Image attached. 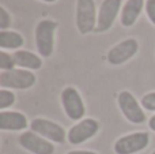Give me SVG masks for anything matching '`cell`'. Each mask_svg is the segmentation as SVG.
I'll list each match as a JSON object with an SVG mask.
<instances>
[{"mask_svg":"<svg viewBox=\"0 0 155 154\" xmlns=\"http://www.w3.org/2000/svg\"><path fill=\"white\" fill-rule=\"evenodd\" d=\"M11 25V16L4 7H0V29L7 30Z\"/></svg>","mask_w":155,"mask_h":154,"instance_id":"d6986e66","label":"cell"},{"mask_svg":"<svg viewBox=\"0 0 155 154\" xmlns=\"http://www.w3.org/2000/svg\"><path fill=\"white\" fill-rule=\"evenodd\" d=\"M146 12L148 15V19L155 25V0H147L146 2Z\"/></svg>","mask_w":155,"mask_h":154,"instance_id":"ffe728a7","label":"cell"},{"mask_svg":"<svg viewBox=\"0 0 155 154\" xmlns=\"http://www.w3.org/2000/svg\"><path fill=\"white\" fill-rule=\"evenodd\" d=\"M41 2H45V3H53V2H56V0H41Z\"/></svg>","mask_w":155,"mask_h":154,"instance_id":"603a6c76","label":"cell"},{"mask_svg":"<svg viewBox=\"0 0 155 154\" xmlns=\"http://www.w3.org/2000/svg\"><path fill=\"white\" fill-rule=\"evenodd\" d=\"M27 127V119L21 112H0V130L3 131H21Z\"/></svg>","mask_w":155,"mask_h":154,"instance_id":"7c38bea8","label":"cell"},{"mask_svg":"<svg viewBox=\"0 0 155 154\" xmlns=\"http://www.w3.org/2000/svg\"><path fill=\"white\" fill-rule=\"evenodd\" d=\"M97 12L94 0H78L76 2V27L80 34H87L97 27Z\"/></svg>","mask_w":155,"mask_h":154,"instance_id":"7a4b0ae2","label":"cell"},{"mask_svg":"<svg viewBox=\"0 0 155 154\" xmlns=\"http://www.w3.org/2000/svg\"><path fill=\"white\" fill-rule=\"evenodd\" d=\"M153 154H155V152H153Z\"/></svg>","mask_w":155,"mask_h":154,"instance_id":"cb8c5ba5","label":"cell"},{"mask_svg":"<svg viewBox=\"0 0 155 154\" xmlns=\"http://www.w3.org/2000/svg\"><path fill=\"white\" fill-rule=\"evenodd\" d=\"M150 135L147 132H134L121 136L114 143L116 154H135L148 146Z\"/></svg>","mask_w":155,"mask_h":154,"instance_id":"277c9868","label":"cell"},{"mask_svg":"<svg viewBox=\"0 0 155 154\" xmlns=\"http://www.w3.org/2000/svg\"><path fill=\"white\" fill-rule=\"evenodd\" d=\"M142 106L147 111H155V92L148 93L142 98Z\"/></svg>","mask_w":155,"mask_h":154,"instance_id":"ac0fdd59","label":"cell"},{"mask_svg":"<svg viewBox=\"0 0 155 154\" xmlns=\"http://www.w3.org/2000/svg\"><path fill=\"white\" fill-rule=\"evenodd\" d=\"M61 104L71 120H80L84 116V104L75 87H65L61 92Z\"/></svg>","mask_w":155,"mask_h":154,"instance_id":"52a82bcc","label":"cell"},{"mask_svg":"<svg viewBox=\"0 0 155 154\" xmlns=\"http://www.w3.org/2000/svg\"><path fill=\"white\" fill-rule=\"evenodd\" d=\"M15 60H14V56L8 55L5 51H2L0 52V68L3 71H10V70H14L15 67Z\"/></svg>","mask_w":155,"mask_h":154,"instance_id":"e0dca14e","label":"cell"},{"mask_svg":"<svg viewBox=\"0 0 155 154\" xmlns=\"http://www.w3.org/2000/svg\"><path fill=\"white\" fill-rule=\"evenodd\" d=\"M25 44V40L19 33L11 30H2L0 32V48L5 49H18Z\"/></svg>","mask_w":155,"mask_h":154,"instance_id":"9a60e30c","label":"cell"},{"mask_svg":"<svg viewBox=\"0 0 155 154\" xmlns=\"http://www.w3.org/2000/svg\"><path fill=\"white\" fill-rule=\"evenodd\" d=\"M15 64L21 68H27V70H40L42 67V60L40 56L34 55L29 51H16L12 55Z\"/></svg>","mask_w":155,"mask_h":154,"instance_id":"5bb4252c","label":"cell"},{"mask_svg":"<svg viewBox=\"0 0 155 154\" xmlns=\"http://www.w3.org/2000/svg\"><path fill=\"white\" fill-rule=\"evenodd\" d=\"M144 5V0H127V3L123 7V11H121V23H123V26H132L136 22V19L139 18Z\"/></svg>","mask_w":155,"mask_h":154,"instance_id":"4fadbf2b","label":"cell"},{"mask_svg":"<svg viewBox=\"0 0 155 154\" xmlns=\"http://www.w3.org/2000/svg\"><path fill=\"white\" fill-rule=\"evenodd\" d=\"M137 49H139V42L135 38H127L107 52V62L112 65H120L132 59L136 55Z\"/></svg>","mask_w":155,"mask_h":154,"instance_id":"9c48e42d","label":"cell"},{"mask_svg":"<svg viewBox=\"0 0 155 154\" xmlns=\"http://www.w3.org/2000/svg\"><path fill=\"white\" fill-rule=\"evenodd\" d=\"M14 102H15V94L12 92H10L7 89L0 90V109L4 111L5 108L11 106Z\"/></svg>","mask_w":155,"mask_h":154,"instance_id":"2e32d148","label":"cell"},{"mask_svg":"<svg viewBox=\"0 0 155 154\" xmlns=\"http://www.w3.org/2000/svg\"><path fill=\"white\" fill-rule=\"evenodd\" d=\"M19 143L23 149L33 154H53L54 146L45 139L44 136L33 132V131H26L19 136Z\"/></svg>","mask_w":155,"mask_h":154,"instance_id":"30bf717a","label":"cell"},{"mask_svg":"<svg viewBox=\"0 0 155 154\" xmlns=\"http://www.w3.org/2000/svg\"><path fill=\"white\" fill-rule=\"evenodd\" d=\"M148 126H150L151 130L155 131V115H154V116L150 119V122H148Z\"/></svg>","mask_w":155,"mask_h":154,"instance_id":"7402d4cb","label":"cell"},{"mask_svg":"<svg viewBox=\"0 0 155 154\" xmlns=\"http://www.w3.org/2000/svg\"><path fill=\"white\" fill-rule=\"evenodd\" d=\"M99 130V123L95 119H84L80 120L79 123H76L74 127H71V130L68 131L67 138L68 142L71 145H80L83 142L88 141L90 138H93Z\"/></svg>","mask_w":155,"mask_h":154,"instance_id":"ba28073f","label":"cell"},{"mask_svg":"<svg viewBox=\"0 0 155 154\" xmlns=\"http://www.w3.org/2000/svg\"><path fill=\"white\" fill-rule=\"evenodd\" d=\"M121 0H104L99 7L98 12V21H97V33H104L107 32L110 27L113 26L117 14L120 11Z\"/></svg>","mask_w":155,"mask_h":154,"instance_id":"8fae6325","label":"cell"},{"mask_svg":"<svg viewBox=\"0 0 155 154\" xmlns=\"http://www.w3.org/2000/svg\"><path fill=\"white\" fill-rule=\"evenodd\" d=\"M67 154H98V153L90 152V150H74V152H70Z\"/></svg>","mask_w":155,"mask_h":154,"instance_id":"44dd1931","label":"cell"},{"mask_svg":"<svg viewBox=\"0 0 155 154\" xmlns=\"http://www.w3.org/2000/svg\"><path fill=\"white\" fill-rule=\"evenodd\" d=\"M35 83V75L29 70H10L0 74V86L3 89H30Z\"/></svg>","mask_w":155,"mask_h":154,"instance_id":"3957f363","label":"cell"},{"mask_svg":"<svg viewBox=\"0 0 155 154\" xmlns=\"http://www.w3.org/2000/svg\"><path fill=\"white\" fill-rule=\"evenodd\" d=\"M118 106H120L123 115L127 120H129L134 124H140L146 120V113L142 109L137 100L129 92H121L117 98Z\"/></svg>","mask_w":155,"mask_h":154,"instance_id":"5b68a950","label":"cell"},{"mask_svg":"<svg viewBox=\"0 0 155 154\" xmlns=\"http://www.w3.org/2000/svg\"><path fill=\"white\" fill-rule=\"evenodd\" d=\"M56 27L57 23L51 19H44L35 26V45L42 57H49L53 53Z\"/></svg>","mask_w":155,"mask_h":154,"instance_id":"6da1fadb","label":"cell"},{"mask_svg":"<svg viewBox=\"0 0 155 154\" xmlns=\"http://www.w3.org/2000/svg\"><path fill=\"white\" fill-rule=\"evenodd\" d=\"M33 132L38 134V135L44 136L45 139L51 142H56V143H63L65 141V131L61 126H59L57 123H53L51 120L41 119L37 117L31 122L30 124Z\"/></svg>","mask_w":155,"mask_h":154,"instance_id":"8992f818","label":"cell"}]
</instances>
